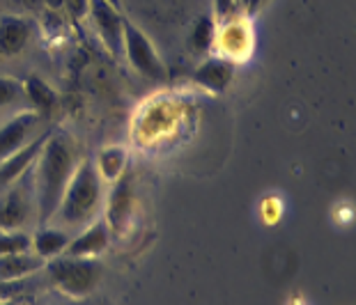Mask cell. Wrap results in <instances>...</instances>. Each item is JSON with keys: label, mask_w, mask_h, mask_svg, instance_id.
Here are the masks:
<instances>
[{"label": "cell", "mask_w": 356, "mask_h": 305, "mask_svg": "<svg viewBox=\"0 0 356 305\" xmlns=\"http://www.w3.org/2000/svg\"><path fill=\"white\" fill-rule=\"evenodd\" d=\"M79 145L67 131H51L33 165L37 225H49L79 163Z\"/></svg>", "instance_id": "1"}, {"label": "cell", "mask_w": 356, "mask_h": 305, "mask_svg": "<svg viewBox=\"0 0 356 305\" xmlns=\"http://www.w3.org/2000/svg\"><path fill=\"white\" fill-rule=\"evenodd\" d=\"M104 211V181L90 156H81L65 195L60 200L51 223L67 232H81L95 223Z\"/></svg>", "instance_id": "2"}, {"label": "cell", "mask_w": 356, "mask_h": 305, "mask_svg": "<svg viewBox=\"0 0 356 305\" xmlns=\"http://www.w3.org/2000/svg\"><path fill=\"white\" fill-rule=\"evenodd\" d=\"M44 269H47L51 282L60 292L76 296V299L92 292L104 273V266L97 257H70V255H58L49 259Z\"/></svg>", "instance_id": "3"}, {"label": "cell", "mask_w": 356, "mask_h": 305, "mask_svg": "<svg viewBox=\"0 0 356 305\" xmlns=\"http://www.w3.org/2000/svg\"><path fill=\"white\" fill-rule=\"evenodd\" d=\"M37 223V207L33 193V167L19 181L0 193V230H24Z\"/></svg>", "instance_id": "4"}, {"label": "cell", "mask_w": 356, "mask_h": 305, "mask_svg": "<svg viewBox=\"0 0 356 305\" xmlns=\"http://www.w3.org/2000/svg\"><path fill=\"white\" fill-rule=\"evenodd\" d=\"M122 56L129 60V65L140 76H145V79L149 81L163 79L165 67L161 63V58H159L154 44L127 17H122Z\"/></svg>", "instance_id": "5"}, {"label": "cell", "mask_w": 356, "mask_h": 305, "mask_svg": "<svg viewBox=\"0 0 356 305\" xmlns=\"http://www.w3.org/2000/svg\"><path fill=\"white\" fill-rule=\"evenodd\" d=\"M47 131L44 126V115H40L33 108H19L17 113H10L0 122V161L14 154L17 149L26 147L37 135Z\"/></svg>", "instance_id": "6"}, {"label": "cell", "mask_w": 356, "mask_h": 305, "mask_svg": "<svg viewBox=\"0 0 356 305\" xmlns=\"http://www.w3.org/2000/svg\"><path fill=\"white\" fill-rule=\"evenodd\" d=\"M214 49L216 56L230 60V63L248 60L255 49L253 24L246 17H228L221 24H216Z\"/></svg>", "instance_id": "7"}, {"label": "cell", "mask_w": 356, "mask_h": 305, "mask_svg": "<svg viewBox=\"0 0 356 305\" xmlns=\"http://www.w3.org/2000/svg\"><path fill=\"white\" fill-rule=\"evenodd\" d=\"M88 17L111 56H122V10L106 0H88Z\"/></svg>", "instance_id": "8"}, {"label": "cell", "mask_w": 356, "mask_h": 305, "mask_svg": "<svg viewBox=\"0 0 356 305\" xmlns=\"http://www.w3.org/2000/svg\"><path fill=\"white\" fill-rule=\"evenodd\" d=\"M131 207H134V179L131 174L124 172L118 181L111 184L108 202L104 204L102 216L111 227V234H122L124 227L131 218Z\"/></svg>", "instance_id": "9"}, {"label": "cell", "mask_w": 356, "mask_h": 305, "mask_svg": "<svg viewBox=\"0 0 356 305\" xmlns=\"http://www.w3.org/2000/svg\"><path fill=\"white\" fill-rule=\"evenodd\" d=\"M111 227L104 220V216H99L95 223H90L88 227H83L81 232H76V236H72L70 246L65 248L63 255L70 257H99L111 243Z\"/></svg>", "instance_id": "10"}, {"label": "cell", "mask_w": 356, "mask_h": 305, "mask_svg": "<svg viewBox=\"0 0 356 305\" xmlns=\"http://www.w3.org/2000/svg\"><path fill=\"white\" fill-rule=\"evenodd\" d=\"M33 26L17 14H3L0 17V58H14L28 47Z\"/></svg>", "instance_id": "11"}, {"label": "cell", "mask_w": 356, "mask_h": 305, "mask_svg": "<svg viewBox=\"0 0 356 305\" xmlns=\"http://www.w3.org/2000/svg\"><path fill=\"white\" fill-rule=\"evenodd\" d=\"M232 76H234V63H230V60H225L221 56H209L207 60H202V65L195 69L193 79L195 83H200L204 90H209V92H225L232 83Z\"/></svg>", "instance_id": "12"}, {"label": "cell", "mask_w": 356, "mask_h": 305, "mask_svg": "<svg viewBox=\"0 0 356 305\" xmlns=\"http://www.w3.org/2000/svg\"><path fill=\"white\" fill-rule=\"evenodd\" d=\"M72 234L63 230L58 225H37V230L33 234V253L40 255L42 259H53L65 253V248L70 246Z\"/></svg>", "instance_id": "13"}, {"label": "cell", "mask_w": 356, "mask_h": 305, "mask_svg": "<svg viewBox=\"0 0 356 305\" xmlns=\"http://www.w3.org/2000/svg\"><path fill=\"white\" fill-rule=\"evenodd\" d=\"M24 99H26V106L28 108H33L37 110L40 115L47 117L49 113L56 110V106H58V94H56V90H53L47 81L42 79V76H37V74H30L26 76L24 81Z\"/></svg>", "instance_id": "14"}, {"label": "cell", "mask_w": 356, "mask_h": 305, "mask_svg": "<svg viewBox=\"0 0 356 305\" xmlns=\"http://www.w3.org/2000/svg\"><path fill=\"white\" fill-rule=\"evenodd\" d=\"M44 266H47V259L35 255L33 250L3 255L0 257V280L3 282L21 280V278L30 276V273H37L40 269H44Z\"/></svg>", "instance_id": "15"}, {"label": "cell", "mask_w": 356, "mask_h": 305, "mask_svg": "<svg viewBox=\"0 0 356 305\" xmlns=\"http://www.w3.org/2000/svg\"><path fill=\"white\" fill-rule=\"evenodd\" d=\"M92 161H95V167H97V172H99L102 181L113 184V181H118L127 172L129 154L124 147H120V145H111V147H104Z\"/></svg>", "instance_id": "16"}, {"label": "cell", "mask_w": 356, "mask_h": 305, "mask_svg": "<svg viewBox=\"0 0 356 305\" xmlns=\"http://www.w3.org/2000/svg\"><path fill=\"white\" fill-rule=\"evenodd\" d=\"M28 108L24 99V83L14 76H0V113L7 108Z\"/></svg>", "instance_id": "17"}, {"label": "cell", "mask_w": 356, "mask_h": 305, "mask_svg": "<svg viewBox=\"0 0 356 305\" xmlns=\"http://www.w3.org/2000/svg\"><path fill=\"white\" fill-rule=\"evenodd\" d=\"M214 37H216V21L211 17H202L198 19V24L193 26L191 47L198 53H207L214 49Z\"/></svg>", "instance_id": "18"}, {"label": "cell", "mask_w": 356, "mask_h": 305, "mask_svg": "<svg viewBox=\"0 0 356 305\" xmlns=\"http://www.w3.org/2000/svg\"><path fill=\"white\" fill-rule=\"evenodd\" d=\"M214 12H216V24H221L234 12V0H214Z\"/></svg>", "instance_id": "19"}, {"label": "cell", "mask_w": 356, "mask_h": 305, "mask_svg": "<svg viewBox=\"0 0 356 305\" xmlns=\"http://www.w3.org/2000/svg\"><path fill=\"white\" fill-rule=\"evenodd\" d=\"M47 5L51 7V10H58V7L65 5V0H47Z\"/></svg>", "instance_id": "20"}, {"label": "cell", "mask_w": 356, "mask_h": 305, "mask_svg": "<svg viewBox=\"0 0 356 305\" xmlns=\"http://www.w3.org/2000/svg\"><path fill=\"white\" fill-rule=\"evenodd\" d=\"M106 3H111L115 10H122V3H120V0H106Z\"/></svg>", "instance_id": "21"}]
</instances>
